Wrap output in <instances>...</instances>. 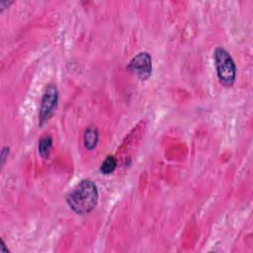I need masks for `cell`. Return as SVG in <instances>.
<instances>
[{"instance_id":"cell-1","label":"cell","mask_w":253,"mask_h":253,"mask_svg":"<svg viewBox=\"0 0 253 253\" xmlns=\"http://www.w3.org/2000/svg\"><path fill=\"white\" fill-rule=\"evenodd\" d=\"M99 199L98 188L90 179L80 181L67 197V202L72 211L77 215H86L92 212Z\"/></svg>"},{"instance_id":"cell-2","label":"cell","mask_w":253,"mask_h":253,"mask_svg":"<svg viewBox=\"0 0 253 253\" xmlns=\"http://www.w3.org/2000/svg\"><path fill=\"white\" fill-rule=\"evenodd\" d=\"M217 76L221 84L226 87L233 85L236 78V66L229 52L222 47H218L214 53Z\"/></svg>"},{"instance_id":"cell-3","label":"cell","mask_w":253,"mask_h":253,"mask_svg":"<svg viewBox=\"0 0 253 253\" xmlns=\"http://www.w3.org/2000/svg\"><path fill=\"white\" fill-rule=\"evenodd\" d=\"M58 102V89L56 85L50 84L47 86L41 101V108L39 114V124L40 126L45 125L51 115L53 114Z\"/></svg>"},{"instance_id":"cell-4","label":"cell","mask_w":253,"mask_h":253,"mask_svg":"<svg viewBox=\"0 0 253 253\" xmlns=\"http://www.w3.org/2000/svg\"><path fill=\"white\" fill-rule=\"evenodd\" d=\"M128 69L140 79L147 80L151 77L152 72V55L147 51L136 54L130 61Z\"/></svg>"},{"instance_id":"cell-5","label":"cell","mask_w":253,"mask_h":253,"mask_svg":"<svg viewBox=\"0 0 253 253\" xmlns=\"http://www.w3.org/2000/svg\"><path fill=\"white\" fill-rule=\"evenodd\" d=\"M98 141L99 132L97 128H95V126H88L83 136V143L85 149L88 151L94 150L98 145Z\"/></svg>"},{"instance_id":"cell-6","label":"cell","mask_w":253,"mask_h":253,"mask_svg":"<svg viewBox=\"0 0 253 253\" xmlns=\"http://www.w3.org/2000/svg\"><path fill=\"white\" fill-rule=\"evenodd\" d=\"M52 148V139L50 136H46L41 139L39 143V154L44 158H49Z\"/></svg>"},{"instance_id":"cell-7","label":"cell","mask_w":253,"mask_h":253,"mask_svg":"<svg viewBox=\"0 0 253 253\" xmlns=\"http://www.w3.org/2000/svg\"><path fill=\"white\" fill-rule=\"evenodd\" d=\"M116 168H117L116 158L113 155H109L102 163V165L100 167V171L104 175H110L116 170Z\"/></svg>"},{"instance_id":"cell-8","label":"cell","mask_w":253,"mask_h":253,"mask_svg":"<svg viewBox=\"0 0 253 253\" xmlns=\"http://www.w3.org/2000/svg\"><path fill=\"white\" fill-rule=\"evenodd\" d=\"M8 154H9V148L8 147H4L2 149V151H1V162H2V165H4L5 160L8 157Z\"/></svg>"},{"instance_id":"cell-9","label":"cell","mask_w":253,"mask_h":253,"mask_svg":"<svg viewBox=\"0 0 253 253\" xmlns=\"http://www.w3.org/2000/svg\"><path fill=\"white\" fill-rule=\"evenodd\" d=\"M1 244H2V245H1V248H2V249H1V252H2V253H8V249H6V246H5L4 242H3V240L1 241Z\"/></svg>"}]
</instances>
